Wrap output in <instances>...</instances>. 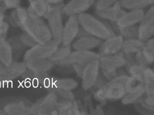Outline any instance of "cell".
<instances>
[{"mask_svg": "<svg viewBox=\"0 0 154 115\" xmlns=\"http://www.w3.org/2000/svg\"><path fill=\"white\" fill-rule=\"evenodd\" d=\"M78 17L80 25L91 36L105 40L116 35L108 21L86 13Z\"/></svg>", "mask_w": 154, "mask_h": 115, "instance_id": "cell-1", "label": "cell"}, {"mask_svg": "<svg viewBox=\"0 0 154 115\" xmlns=\"http://www.w3.org/2000/svg\"><path fill=\"white\" fill-rule=\"evenodd\" d=\"M21 28L39 44H45L52 40L48 25L41 18L32 19L29 17Z\"/></svg>", "mask_w": 154, "mask_h": 115, "instance_id": "cell-2", "label": "cell"}, {"mask_svg": "<svg viewBox=\"0 0 154 115\" xmlns=\"http://www.w3.org/2000/svg\"><path fill=\"white\" fill-rule=\"evenodd\" d=\"M128 77L127 74L117 76L102 88L107 100L114 102L122 99L127 93L125 84Z\"/></svg>", "mask_w": 154, "mask_h": 115, "instance_id": "cell-3", "label": "cell"}, {"mask_svg": "<svg viewBox=\"0 0 154 115\" xmlns=\"http://www.w3.org/2000/svg\"><path fill=\"white\" fill-rule=\"evenodd\" d=\"M59 45L52 40L45 44H38L31 48L25 53V62L33 60L49 59L57 49Z\"/></svg>", "mask_w": 154, "mask_h": 115, "instance_id": "cell-4", "label": "cell"}, {"mask_svg": "<svg viewBox=\"0 0 154 115\" xmlns=\"http://www.w3.org/2000/svg\"><path fill=\"white\" fill-rule=\"evenodd\" d=\"M100 58L98 53L90 50H77L71 52L70 55L64 59L57 62L55 65L62 67L72 66L78 64L85 67L92 61L99 59Z\"/></svg>", "mask_w": 154, "mask_h": 115, "instance_id": "cell-5", "label": "cell"}, {"mask_svg": "<svg viewBox=\"0 0 154 115\" xmlns=\"http://www.w3.org/2000/svg\"><path fill=\"white\" fill-rule=\"evenodd\" d=\"M62 8L53 6V9L47 19L48 25L51 32L52 40L57 42L59 45L62 41L64 25Z\"/></svg>", "mask_w": 154, "mask_h": 115, "instance_id": "cell-6", "label": "cell"}, {"mask_svg": "<svg viewBox=\"0 0 154 115\" xmlns=\"http://www.w3.org/2000/svg\"><path fill=\"white\" fill-rule=\"evenodd\" d=\"M58 97L54 93L49 92L46 96L33 104L31 108V114L51 115L57 109Z\"/></svg>", "mask_w": 154, "mask_h": 115, "instance_id": "cell-7", "label": "cell"}, {"mask_svg": "<svg viewBox=\"0 0 154 115\" xmlns=\"http://www.w3.org/2000/svg\"><path fill=\"white\" fill-rule=\"evenodd\" d=\"M138 38L146 41L154 35V5L145 12L144 15L138 26Z\"/></svg>", "mask_w": 154, "mask_h": 115, "instance_id": "cell-8", "label": "cell"}, {"mask_svg": "<svg viewBox=\"0 0 154 115\" xmlns=\"http://www.w3.org/2000/svg\"><path fill=\"white\" fill-rule=\"evenodd\" d=\"M100 68L99 59L92 61L85 66L81 77L83 89L88 90L93 86L99 74Z\"/></svg>", "mask_w": 154, "mask_h": 115, "instance_id": "cell-9", "label": "cell"}, {"mask_svg": "<svg viewBox=\"0 0 154 115\" xmlns=\"http://www.w3.org/2000/svg\"><path fill=\"white\" fill-rule=\"evenodd\" d=\"M96 1V0H70L62 8V13L68 17L84 13L94 5Z\"/></svg>", "mask_w": 154, "mask_h": 115, "instance_id": "cell-10", "label": "cell"}, {"mask_svg": "<svg viewBox=\"0 0 154 115\" xmlns=\"http://www.w3.org/2000/svg\"><path fill=\"white\" fill-rule=\"evenodd\" d=\"M124 39L120 35H116L105 40L99 47L100 57L109 56L116 54L122 50Z\"/></svg>", "mask_w": 154, "mask_h": 115, "instance_id": "cell-11", "label": "cell"}, {"mask_svg": "<svg viewBox=\"0 0 154 115\" xmlns=\"http://www.w3.org/2000/svg\"><path fill=\"white\" fill-rule=\"evenodd\" d=\"M80 24L78 15L69 16L63 29L61 44L62 46H70L76 38Z\"/></svg>", "mask_w": 154, "mask_h": 115, "instance_id": "cell-12", "label": "cell"}, {"mask_svg": "<svg viewBox=\"0 0 154 115\" xmlns=\"http://www.w3.org/2000/svg\"><path fill=\"white\" fill-rule=\"evenodd\" d=\"M137 62L148 67L154 62V38L145 41L142 51L135 54Z\"/></svg>", "mask_w": 154, "mask_h": 115, "instance_id": "cell-13", "label": "cell"}, {"mask_svg": "<svg viewBox=\"0 0 154 115\" xmlns=\"http://www.w3.org/2000/svg\"><path fill=\"white\" fill-rule=\"evenodd\" d=\"M99 60L100 69L118 70L126 64L124 53L122 51L113 56L100 57Z\"/></svg>", "mask_w": 154, "mask_h": 115, "instance_id": "cell-14", "label": "cell"}, {"mask_svg": "<svg viewBox=\"0 0 154 115\" xmlns=\"http://www.w3.org/2000/svg\"><path fill=\"white\" fill-rule=\"evenodd\" d=\"M26 62L12 63L8 67H5L0 70V74L5 83L11 81L17 78L27 69Z\"/></svg>", "mask_w": 154, "mask_h": 115, "instance_id": "cell-15", "label": "cell"}, {"mask_svg": "<svg viewBox=\"0 0 154 115\" xmlns=\"http://www.w3.org/2000/svg\"><path fill=\"white\" fill-rule=\"evenodd\" d=\"M126 12L125 9L122 8L118 2L105 10L95 11L97 17L108 21L109 22H117Z\"/></svg>", "mask_w": 154, "mask_h": 115, "instance_id": "cell-16", "label": "cell"}, {"mask_svg": "<svg viewBox=\"0 0 154 115\" xmlns=\"http://www.w3.org/2000/svg\"><path fill=\"white\" fill-rule=\"evenodd\" d=\"M143 10H130L116 22L119 27H125L134 26L139 23L144 15Z\"/></svg>", "mask_w": 154, "mask_h": 115, "instance_id": "cell-17", "label": "cell"}, {"mask_svg": "<svg viewBox=\"0 0 154 115\" xmlns=\"http://www.w3.org/2000/svg\"><path fill=\"white\" fill-rule=\"evenodd\" d=\"M29 5L27 9L29 17L38 19L44 16L48 8L47 0H28Z\"/></svg>", "mask_w": 154, "mask_h": 115, "instance_id": "cell-18", "label": "cell"}, {"mask_svg": "<svg viewBox=\"0 0 154 115\" xmlns=\"http://www.w3.org/2000/svg\"><path fill=\"white\" fill-rule=\"evenodd\" d=\"M103 42L102 40L91 36L78 39L73 43L72 47L75 50H90L100 47Z\"/></svg>", "mask_w": 154, "mask_h": 115, "instance_id": "cell-19", "label": "cell"}, {"mask_svg": "<svg viewBox=\"0 0 154 115\" xmlns=\"http://www.w3.org/2000/svg\"><path fill=\"white\" fill-rule=\"evenodd\" d=\"M110 23L115 34L122 36L124 40L138 38V26L136 25L128 27H120L118 26L116 23L110 22Z\"/></svg>", "mask_w": 154, "mask_h": 115, "instance_id": "cell-20", "label": "cell"}, {"mask_svg": "<svg viewBox=\"0 0 154 115\" xmlns=\"http://www.w3.org/2000/svg\"><path fill=\"white\" fill-rule=\"evenodd\" d=\"M25 62L27 68L35 73H48L55 65L48 59L33 60Z\"/></svg>", "mask_w": 154, "mask_h": 115, "instance_id": "cell-21", "label": "cell"}, {"mask_svg": "<svg viewBox=\"0 0 154 115\" xmlns=\"http://www.w3.org/2000/svg\"><path fill=\"white\" fill-rule=\"evenodd\" d=\"M29 17L27 10L20 6L11 12L9 16V23L13 27H21Z\"/></svg>", "mask_w": 154, "mask_h": 115, "instance_id": "cell-22", "label": "cell"}, {"mask_svg": "<svg viewBox=\"0 0 154 115\" xmlns=\"http://www.w3.org/2000/svg\"><path fill=\"white\" fill-rule=\"evenodd\" d=\"M125 87L127 93H137L145 90L143 76L139 75L129 76L126 81Z\"/></svg>", "mask_w": 154, "mask_h": 115, "instance_id": "cell-23", "label": "cell"}, {"mask_svg": "<svg viewBox=\"0 0 154 115\" xmlns=\"http://www.w3.org/2000/svg\"><path fill=\"white\" fill-rule=\"evenodd\" d=\"M119 5L125 10H143L154 5V0H119Z\"/></svg>", "mask_w": 154, "mask_h": 115, "instance_id": "cell-24", "label": "cell"}, {"mask_svg": "<svg viewBox=\"0 0 154 115\" xmlns=\"http://www.w3.org/2000/svg\"><path fill=\"white\" fill-rule=\"evenodd\" d=\"M28 104L24 102L9 104L5 107V112L11 115L31 114V108L33 104Z\"/></svg>", "mask_w": 154, "mask_h": 115, "instance_id": "cell-25", "label": "cell"}, {"mask_svg": "<svg viewBox=\"0 0 154 115\" xmlns=\"http://www.w3.org/2000/svg\"><path fill=\"white\" fill-rule=\"evenodd\" d=\"M144 43V41L139 38L125 40L121 51L126 54H137L142 51Z\"/></svg>", "mask_w": 154, "mask_h": 115, "instance_id": "cell-26", "label": "cell"}, {"mask_svg": "<svg viewBox=\"0 0 154 115\" xmlns=\"http://www.w3.org/2000/svg\"><path fill=\"white\" fill-rule=\"evenodd\" d=\"M0 62L5 67H8L13 63L11 47L5 40L0 42Z\"/></svg>", "mask_w": 154, "mask_h": 115, "instance_id": "cell-27", "label": "cell"}, {"mask_svg": "<svg viewBox=\"0 0 154 115\" xmlns=\"http://www.w3.org/2000/svg\"><path fill=\"white\" fill-rule=\"evenodd\" d=\"M145 83V95L147 96H154V71L150 68L145 69L143 74Z\"/></svg>", "mask_w": 154, "mask_h": 115, "instance_id": "cell-28", "label": "cell"}, {"mask_svg": "<svg viewBox=\"0 0 154 115\" xmlns=\"http://www.w3.org/2000/svg\"><path fill=\"white\" fill-rule=\"evenodd\" d=\"M74 101L58 98L57 109L59 115H74Z\"/></svg>", "mask_w": 154, "mask_h": 115, "instance_id": "cell-29", "label": "cell"}, {"mask_svg": "<svg viewBox=\"0 0 154 115\" xmlns=\"http://www.w3.org/2000/svg\"><path fill=\"white\" fill-rule=\"evenodd\" d=\"M53 84L57 88L70 91L76 88L78 86V82L72 78L58 79L54 77Z\"/></svg>", "mask_w": 154, "mask_h": 115, "instance_id": "cell-30", "label": "cell"}, {"mask_svg": "<svg viewBox=\"0 0 154 115\" xmlns=\"http://www.w3.org/2000/svg\"><path fill=\"white\" fill-rule=\"evenodd\" d=\"M71 53L70 46H62L58 48L57 49L48 59L55 65L57 62L67 57Z\"/></svg>", "mask_w": 154, "mask_h": 115, "instance_id": "cell-31", "label": "cell"}, {"mask_svg": "<svg viewBox=\"0 0 154 115\" xmlns=\"http://www.w3.org/2000/svg\"><path fill=\"white\" fill-rule=\"evenodd\" d=\"M48 92L54 93L59 98L67 99L71 101L75 100L74 95L72 91L58 88L55 86L54 85L49 89Z\"/></svg>", "mask_w": 154, "mask_h": 115, "instance_id": "cell-32", "label": "cell"}, {"mask_svg": "<svg viewBox=\"0 0 154 115\" xmlns=\"http://www.w3.org/2000/svg\"><path fill=\"white\" fill-rule=\"evenodd\" d=\"M145 93V90L135 93H127L121 99L122 104L124 105L130 104L136 102Z\"/></svg>", "mask_w": 154, "mask_h": 115, "instance_id": "cell-33", "label": "cell"}, {"mask_svg": "<svg viewBox=\"0 0 154 115\" xmlns=\"http://www.w3.org/2000/svg\"><path fill=\"white\" fill-rule=\"evenodd\" d=\"M119 0H97L94 4L95 11H100L111 7L118 2Z\"/></svg>", "mask_w": 154, "mask_h": 115, "instance_id": "cell-34", "label": "cell"}, {"mask_svg": "<svg viewBox=\"0 0 154 115\" xmlns=\"http://www.w3.org/2000/svg\"><path fill=\"white\" fill-rule=\"evenodd\" d=\"M146 68L147 67L145 66L136 63L126 68L130 76L139 75L143 77L144 71Z\"/></svg>", "mask_w": 154, "mask_h": 115, "instance_id": "cell-35", "label": "cell"}, {"mask_svg": "<svg viewBox=\"0 0 154 115\" xmlns=\"http://www.w3.org/2000/svg\"><path fill=\"white\" fill-rule=\"evenodd\" d=\"M20 40L23 45L32 47L38 44L31 36L24 32L20 37Z\"/></svg>", "mask_w": 154, "mask_h": 115, "instance_id": "cell-36", "label": "cell"}, {"mask_svg": "<svg viewBox=\"0 0 154 115\" xmlns=\"http://www.w3.org/2000/svg\"><path fill=\"white\" fill-rule=\"evenodd\" d=\"M94 97L97 101L100 103L97 106V108H101L106 103L107 100L105 98L104 92L102 89H98L94 92Z\"/></svg>", "mask_w": 154, "mask_h": 115, "instance_id": "cell-37", "label": "cell"}, {"mask_svg": "<svg viewBox=\"0 0 154 115\" xmlns=\"http://www.w3.org/2000/svg\"><path fill=\"white\" fill-rule=\"evenodd\" d=\"M108 81V80L104 77L102 73L100 74L99 72V74L95 84L91 88L97 89V90L102 89V88L104 87V86L107 84Z\"/></svg>", "mask_w": 154, "mask_h": 115, "instance_id": "cell-38", "label": "cell"}, {"mask_svg": "<svg viewBox=\"0 0 154 115\" xmlns=\"http://www.w3.org/2000/svg\"><path fill=\"white\" fill-rule=\"evenodd\" d=\"M102 74L108 81L112 80L117 76V70L100 69Z\"/></svg>", "mask_w": 154, "mask_h": 115, "instance_id": "cell-39", "label": "cell"}, {"mask_svg": "<svg viewBox=\"0 0 154 115\" xmlns=\"http://www.w3.org/2000/svg\"><path fill=\"white\" fill-rule=\"evenodd\" d=\"M6 9H14L20 6L21 0H3Z\"/></svg>", "mask_w": 154, "mask_h": 115, "instance_id": "cell-40", "label": "cell"}, {"mask_svg": "<svg viewBox=\"0 0 154 115\" xmlns=\"http://www.w3.org/2000/svg\"><path fill=\"white\" fill-rule=\"evenodd\" d=\"M72 66L73 67L74 70L76 73L77 76L81 78L82 76V73H83V70H84V67H85L78 64H73Z\"/></svg>", "mask_w": 154, "mask_h": 115, "instance_id": "cell-41", "label": "cell"}, {"mask_svg": "<svg viewBox=\"0 0 154 115\" xmlns=\"http://www.w3.org/2000/svg\"><path fill=\"white\" fill-rule=\"evenodd\" d=\"M91 36V35L88 32L86 31L80 25L79 31H78V32L77 33L76 37L77 38H85V37H89V36Z\"/></svg>", "mask_w": 154, "mask_h": 115, "instance_id": "cell-42", "label": "cell"}, {"mask_svg": "<svg viewBox=\"0 0 154 115\" xmlns=\"http://www.w3.org/2000/svg\"><path fill=\"white\" fill-rule=\"evenodd\" d=\"M47 2L49 4L57 7L63 8L64 4V0H47Z\"/></svg>", "mask_w": 154, "mask_h": 115, "instance_id": "cell-43", "label": "cell"}, {"mask_svg": "<svg viewBox=\"0 0 154 115\" xmlns=\"http://www.w3.org/2000/svg\"><path fill=\"white\" fill-rule=\"evenodd\" d=\"M90 114L92 115H104V111L101 108H96V109H93L92 111L90 112Z\"/></svg>", "mask_w": 154, "mask_h": 115, "instance_id": "cell-44", "label": "cell"}, {"mask_svg": "<svg viewBox=\"0 0 154 115\" xmlns=\"http://www.w3.org/2000/svg\"><path fill=\"white\" fill-rule=\"evenodd\" d=\"M4 84V82L3 81L2 79V77H1V74H0V87L2 86L3 84Z\"/></svg>", "mask_w": 154, "mask_h": 115, "instance_id": "cell-45", "label": "cell"}, {"mask_svg": "<svg viewBox=\"0 0 154 115\" xmlns=\"http://www.w3.org/2000/svg\"></svg>", "mask_w": 154, "mask_h": 115, "instance_id": "cell-46", "label": "cell"}]
</instances>
